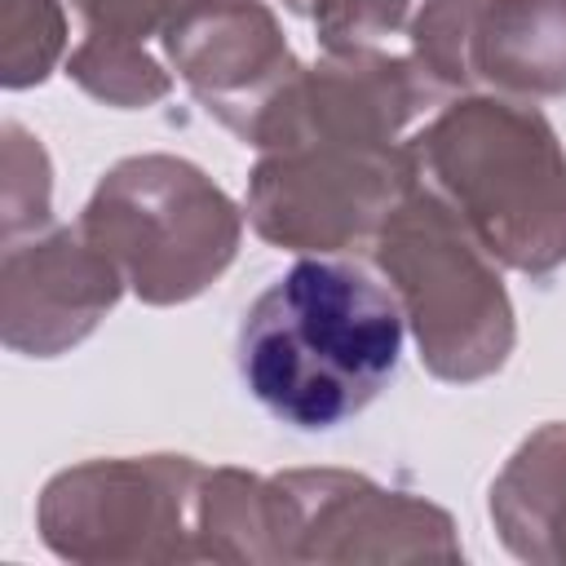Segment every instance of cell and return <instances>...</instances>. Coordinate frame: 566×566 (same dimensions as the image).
I'll return each mask as SVG.
<instances>
[{
	"instance_id": "3",
	"label": "cell",
	"mask_w": 566,
	"mask_h": 566,
	"mask_svg": "<svg viewBox=\"0 0 566 566\" xmlns=\"http://www.w3.org/2000/svg\"><path fill=\"white\" fill-rule=\"evenodd\" d=\"M376 265L442 380H478L513 349V310L482 243L429 190H407L376 230Z\"/></svg>"
},
{
	"instance_id": "4",
	"label": "cell",
	"mask_w": 566,
	"mask_h": 566,
	"mask_svg": "<svg viewBox=\"0 0 566 566\" xmlns=\"http://www.w3.org/2000/svg\"><path fill=\"white\" fill-rule=\"evenodd\" d=\"M80 234L115 261L142 301L172 305L230 265L239 212L195 164L146 155L106 172L80 217Z\"/></svg>"
},
{
	"instance_id": "8",
	"label": "cell",
	"mask_w": 566,
	"mask_h": 566,
	"mask_svg": "<svg viewBox=\"0 0 566 566\" xmlns=\"http://www.w3.org/2000/svg\"><path fill=\"white\" fill-rule=\"evenodd\" d=\"M71 75L102 102H124V106H146L155 97L168 93V80L164 71L137 49V40L128 35H106V31H93L75 57H71Z\"/></svg>"
},
{
	"instance_id": "5",
	"label": "cell",
	"mask_w": 566,
	"mask_h": 566,
	"mask_svg": "<svg viewBox=\"0 0 566 566\" xmlns=\"http://www.w3.org/2000/svg\"><path fill=\"white\" fill-rule=\"evenodd\" d=\"M411 181V155L398 146L301 142L261 159L248 190V217L270 243L323 256L367 234L376 239Z\"/></svg>"
},
{
	"instance_id": "7",
	"label": "cell",
	"mask_w": 566,
	"mask_h": 566,
	"mask_svg": "<svg viewBox=\"0 0 566 566\" xmlns=\"http://www.w3.org/2000/svg\"><path fill=\"white\" fill-rule=\"evenodd\" d=\"M124 274L80 230L4 252V340L31 354L75 345L115 305Z\"/></svg>"
},
{
	"instance_id": "10",
	"label": "cell",
	"mask_w": 566,
	"mask_h": 566,
	"mask_svg": "<svg viewBox=\"0 0 566 566\" xmlns=\"http://www.w3.org/2000/svg\"><path fill=\"white\" fill-rule=\"evenodd\" d=\"M75 4L93 22V31L142 40L168 13V4H177V0H75Z\"/></svg>"
},
{
	"instance_id": "6",
	"label": "cell",
	"mask_w": 566,
	"mask_h": 566,
	"mask_svg": "<svg viewBox=\"0 0 566 566\" xmlns=\"http://www.w3.org/2000/svg\"><path fill=\"white\" fill-rule=\"evenodd\" d=\"M164 49L186 75V84L208 102V111L221 115L248 142L265 106L301 71L287 44L279 40L270 9H261L256 0L186 4L164 31Z\"/></svg>"
},
{
	"instance_id": "1",
	"label": "cell",
	"mask_w": 566,
	"mask_h": 566,
	"mask_svg": "<svg viewBox=\"0 0 566 566\" xmlns=\"http://www.w3.org/2000/svg\"><path fill=\"white\" fill-rule=\"evenodd\" d=\"M407 314L394 287L349 261L305 256L239 323V380L261 411L327 433L367 411L398 371Z\"/></svg>"
},
{
	"instance_id": "9",
	"label": "cell",
	"mask_w": 566,
	"mask_h": 566,
	"mask_svg": "<svg viewBox=\"0 0 566 566\" xmlns=\"http://www.w3.org/2000/svg\"><path fill=\"white\" fill-rule=\"evenodd\" d=\"M416 0H318L314 18L323 31V44L332 53H354L407 22V9Z\"/></svg>"
},
{
	"instance_id": "2",
	"label": "cell",
	"mask_w": 566,
	"mask_h": 566,
	"mask_svg": "<svg viewBox=\"0 0 566 566\" xmlns=\"http://www.w3.org/2000/svg\"><path fill=\"white\" fill-rule=\"evenodd\" d=\"M407 155L486 256L526 274L566 261V155L539 111L464 102L438 115Z\"/></svg>"
}]
</instances>
